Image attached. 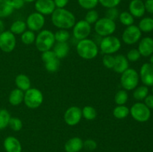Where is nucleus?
I'll list each match as a JSON object with an SVG mask.
<instances>
[{
    "label": "nucleus",
    "instance_id": "f257e3e1",
    "mask_svg": "<svg viewBox=\"0 0 153 152\" xmlns=\"http://www.w3.org/2000/svg\"><path fill=\"white\" fill-rule=\"evenodd\" d=\"M51 20L54 26L65 30L73 28L76 22L75 15L66 8L55 9L51 15Z\"/></svg>",
    "mask_w": 153,
    "mask_h": 152
},
{
    "label": "nucleus",
    "instance_id": "f03ea898",
    "mask_svg": "<svg viewBox=\"0 0 153 152\" xmlns=\"http://www.w3.org/2000/svg\"><path fill=\"white\" fill-rule=\"evenodd\" d=\"M76 52L82 59L93 60L98 55L99 46L94 40L88 38L84 39L78 42Z\"/></svg>",
    "mask_w": 153,
    "mask_h": 152
},
{
    "label": "nucleus",
    "instance_id": "7ed1b4c3",
    "mask_svg": "<svg viewBox=\"0 0 153 152\" xmlns=\"http://www.w3.org/2000/svg\"><path fill=\"white\" fill-rule=\"evenodd\" d=\"M35 46L40 52L51 50L55 43V34L50 30H41L36 36Z\"/></svg>",
    "mask_w": 153,
    "mask_h": 152
},
{
    "label": "nucleus",
    "instance_id": "20e7f679",
    "mask_svg": "<svg viewBox=\"0 0 153 152\" xmlns=\"http://www.w3.org/2000/svg\"><path fill=\"white\" fill-rule=\"evenodd\" d=\"M139 80V73L134 69L128 68L121 74L120 84L125 90H134L138 86Z\"/></svg>",
    "mask_w": 153,
    "mask_h": 152
},
{
    "label": "nucleus",
    "instance_id": "39448f33",
    "mask_svg": "<svg viewBox=\"0 0 153 152\" xmlns=\"http://www.w3.org/2000/svg\"><path fill=\"white\" fill-rule=\"evenodd\" d=\"M117 25L115 21L111 20L107 17H102L97 20L94 24V30L97 34L100 37H108L111 36L115 32Z\"/></svg>",
    "mask_w": 153,
    "mask_h": 152
},
{
    "label": "nucleus",
    "instance_id": "423d86ee",
    "mask_svg": "<svg viewBox=\"0 0 153 152\" xmlns=\"http://www.w3.org/2000/svg\"><path fill=\"white\" fill-rule=\"evenodd\" d=\"M43 101V95L40 89L30 88L24 92V104L30 109L38 108Z\"/></svg>",
    "mask_w": 153,
    "mask_h": 152
},
{
    "label": "nucleus",
    "instance_id": "0eeeda50",
    "mask_svg": "<svg viewBox=\"0 0 153 152\" xmlns=\"http://www.w3.org/2000/svg\"><path fill=\"white\" fill-rule=\"evenodd\" d=\"M121 41L118 37L111 35L102 37L100 43V51L104 55H114L120 49Z\"/></svg>",
    "mask_w": 153,
    "mask_h": 152
},
{
    "label": "nucleus",
    "instance_id": "6e6552de",
    "mask_svg": "<svg viewBox=\"0 0 153 152\" xmlns=\"http://www.w3.org/2000/svg\"><path fill=\"white\" fill-rule=\"evenodd\" d=\"M130 110V114L131 117L138 122H146L150 119V109L142 102H137L131 106Z\"/></svg>",
    "mask_w": 153,
    "mask_h": 152
},
{
    "label": "nucleus",
    "instance_id": "1a4fd4ad",
    "mask_svg": "<svg viewBox=\"0 0 153 152\" xmlns=\"http://www.w3.org/2000/svg\"><path fill=\"white\" fill-rule=\"evenodd\" d=\"M142 36V32L137 25L126 27L122 34V40L127 45H134L139 42Z\"/></svg>",
    "mask_w": 153,
    "mask_h": 152
},
{
    "label": "nucleus",
    "instance_id": "9d476101",
    "mask_svg": "<svg viewBox=\"0 0 153 152\" xmlns=\"http://www.w3.org/2000/svg\"><path fill=\"white\" fill-rule=\"evenodd\" d=\"M16 45V36L10 31H4L0 34V49L5 53L14 50Z\"/></svg>",
    "mask_w": 153,
    "mask_h": 152
},
{
    "label": "nucleus",
    "instance_id": "9b49d317",
    "mask_svg": "<svg viewBox=\"0 0 153 152\" xmlns=\"http://www.w3.org/2000/svg\"><path fill=\"white\" fill-rule=\"evenodd\" d=\"M91 33V25L85 19H82L75 23L73 27V35L77 40H82L88 38Z\"/></svg>",
    "mask_w": 153,
    "mask_h": 152
},
{
    "label": "nucleus",
    "instance_id": "f8f14e48",
    "mask_svg": "<svg viewBox=\"0 0 153 152\" xmlns=\"http://www.w3.org/2000/svg\"><path fill=\"white\" fill-rule=\"evenodd\" d=\"M45 16L38 12H34L28 15L27 17L25 23H26L27 28L28 30L36 32V31H41L45 25Z\"/></svg>",
    "mask_w": 153,
    "mask_h": 152
},
{
    "label": "nucleus",
    "instance_id": "ddd939ff",
    "mask_svg": "<svg viewBox=\"0 0 153 152\" xmlns=\"http://www.w3.org/2000/svg\"><path fill=\"white\" fill-rule=\"evenodd\" d=\"M82 109L76 106L70 107L64 115V122L69 126H76L82 120Z\"/></svg>",
    "mask_w": 153,
    "mask_h": 152
},
{
    "label": "nucleus",
    "instance_id": "4468645a",
    "mask_svg": "<svg viewBox=\"0 0 153 152\" xmlns=\"http://www.w3.org/2000/svg\"><path fill=\"white\" fill-rule=\"evenodd\" d=\"M139 77L142 83L146 86H153V65L150 63H145L141 66Z\"/></svg>",
    "mask_w": 153,
    "mask_h": 152
},
{
    "label": "nucleus",
    "instance_id": "2eb2a0df",
    "mask_svg": "<svg viewBox=\"0 0 153 152\" xmlns=\"http://www.w3.org/2000/svg\"><path fill=\"white\" fill-rule=\"evenodd\" d=\"M34 7L36 11L43 16L52 15L54 10L56 9L53 0H36Z\"/></svg>",
    "mask_w": 153,
    "mask_h": 152
},
{
    "label": "nucleus",
    "instance_id": "dca6fc26",
    "mask_svg": "<svg viewBox=\"0 0 153 152\" xmlns=\"http://www.w3.org/2000/svg\"><path fill=\"white\" fill-rule=\"evenodd\" d=\"M137 50L143 57H149L153 54V39L146 37L140 40Z\"/></svg>",
    "mask_w": 153,
    "mask_h": 152
},
{
    "label": "nucleus",
    "instance_id": "f3484780",
    "mask_svg": "<svg viewBox=\"0 0 153 152\" xmlns=\"http://www.w3.org/2000/svg\"><path fill=\"white\" fill-rule=\"evenodd\" d=\"M129 13L134 18H141L145 14V6L143 0H131L128 4Z\"/></svg>",
    "mask_w": 153,
    "mask_h": 152
},
{
    "label": "nucleus",
    "instance_id": "a211bd4d",
    "mask_svg": "<svg viewBox=\"0 0 153 152\" xmlns=\"http://www.w3.org/2000/svg\"><path fill=\"white\" fill-rule=\"evenodd\" d=\"M3 146L6 152H22V145L15 137L9 136L6 137L3 142Z\"/></svg>",
    "mask_w": 153,
    "mask_h": 152
},
{
    "label": "nucleus",
    "instance_id": "6ab92c4d",
    "mask_svg": "<svg viewBox=\"0 0 153 152\" xmlns=\"http://www.w3.org/2000/svg\"><path fill=\"white\" fill-rule=\"evenodd\" d=\"M129 68V61L123 55H117L114 57V64L112 69L118 74L123 72Z\"/></svg>",
    "mask_w": 153,
    "mask_h": 152
},
{
    "label": "nucleus",
    "instance_id": "aec40b11",
    "mask_svg": "<svg viewBox=\"0 0 153 152\" xmlns=\"http://www.w3.org/2000/svg\"><path fill=\"white\" fill-rule=\"evenodd\" d=\"M83 142L80 137H72L66 142L64 150L66 152H79L83 148Z\"/></svg>",
    "mask_w": 153,
    "mask_h": 152
},
{
    "label": "nucleus",
    "instance_id": "412c9836",
    "mask_svg": "<svg viewBox=\"0 0 153 152\" xmlns=\"http://www.w3.org/2000/svg\"><path fill=\"white\" fill-rule=\"evenodd\" d=\"M24 92L21 89L16 88L10 92L8 96V101L12 106H18L24 101Z\"/></svg>",
    "mask_w": 153,
    "mask_h": 152
},
{
    "label": "nucleus",
    "instance_id": "4be33fe9",
    "mask_svg": "<svg viewBox=\"0 0 153 152\" xmlns=\"http://www.w3.org/2000/svg\"><path fill=\"white\" fill-rule=\"evenodd\" d=\"M15 84L18 89L25 92L31 88V80L26 75L19 74L15 78Z\"/></svg>",
    "mask_w": 153,
    "mask_h": 152
},
{
    "label": "nucleus",
    "instance_id": "5701e85b",
    "mask_svg": "<svg viewBox=\"0 0 153 152\" xmlns=\"http://www.w3.org/2000/svg\"><path fill=\"white\" fill-rule=\"evenodd\" d=\"M53 52L58 59H62L67 56L70 52V46L67 43H57L53 46Z\"/></svg>",
    "mask_w": 153,
    "mask_h": 152
},
{
    "label": "nucleus",
    "instance_id": "b1692460",
    "mask_svg": "<svg viewBox=\"0 0 153 152\" xmlns=\"http://www.w3.org/2000/svg\"><path fill=\"white\" fill-rule=\"evenodd\" d=\"M13 10L11 0H0V19L9 16Z\"/></svg>",
    "mask_w": 153,
    "mask_h": 152
},
{
    "label": "nucleus",
    "instance_id": "393cba45",
    "mask_svg": "<svg viewBox=\"0 0 153 152\" xmlns=\"http://www.w3.org/2000/svg\"><path fill=\"white\" fill-rule=\"evenodd\" d=\"M27 25L25 22L18 19L14 21L10 25V31L13 33L14 35H21L24 31H26Z\"/></svg>",
    "mask_w": 153,
    "mask_h": 152
},
{
    "label": "nucleus",
    "instance_id": "a878e982",
    "mask_svg": "<svg viewBox=\"0 0 153 152\" xmlns=\"http://www.w3.org/2000/svg\"><path fill=\"white\" fill-rule=\"evenodd\" d=\"M130 114V110L126 105H117L113 110V116L117 119H124Z\"/></svg>",
    "mask_w": 153,
    "mask_h": 152
},
{
    "label": "nucleus",
    "instance_id": "bb28decb",
    "mask_svg": "<svg viewBox=\"0 0 153 152\" xmlns=\"http://www.w3.org/2000/svg\"><path fill=\"white\" fill-rule=\"evenodd\" d=\"M138 28L141 32L149 33L153 31V18L143 17L140 19Z\"/></svg>",
    "mask_w": 153,
    "mask_h": 152
},
{
    "label": "nucleus",
    "instance_id": "cd10ccee",
    "mask_svg": "<svg viewBox=\"0 0 153 152\" xmlns=\"http://www.w3.org/2000/svg\"><path fill=\"white\" fill-rule=\"evenodd\" d=\"M148 95H149V88L145 85L137 86L133 92V98L138 101L144 100Z\"/></svg>",
    "mask_w": 153,
    "mask_h": 152
},
{
    "label": "nucleus",
    "instance_id": "c85d7f7f",
    "mask_svg": "<svg viewBox=\"0 0 153 152\" xmlns=\"http://www.w3.org/2000/svg\"><path fill=\"white\" fill-rule=\"evenodd\" d=\"M118 19L122 25L126 27L134 25V17L128 11H123L120 13Z\"/></svg>",
    "mask_w": 153,
    "mask_h": 152
},
{
    "label": "nucleus",
    "instance_id": "c756f323",
    "mask_svg": "<svg viewBox=\"0 0 153 152\" xmlns=\"http://www.w3.org/2000/svg\"><path fill=\"white\" fill-rule=\"evenodd\" d=\"M82 117L88 121H92L97 118V113L96 109L92 106L87 105L82 108Z\"/></svg>",
    "mask_w": 153,
    "mask_h": 152
},
{
    "label": "nucleus",
    "instance_id": "7c9ffc66",
    "mask_svg": "<svg viewBox=\"0 0 153 152\" xmlns=\"http://www.w3.org/2000/svg\"><path fill=\"white\" fill-rule=\"evenodd\" d=\"M128 100V94L125 89H120L114 95V101L117 105H125Z\"/></svg>",
    "mask_w": 153,
    "mask_h": 152
},
{
    "label": "nucleus",
    "instance_id": "2f4dec72",
    "mask_svg": "<svg viewBox=\"0 0 153 152\" xmlns=\"http://www.w3.org/2000/svg\"><path fill=\"white\" fill-rule=\"evenodd\" d=\"M36 35L34 31L31 30H26L21 34V41L25 45H31L34 43Z\"/></svg>",
    "mask_w": 153,
    "mask_h": 152
},
{
    "label": "nucleus",
    "instance_id": "473e14b6",
    "mask_svg": "<svg viewBox=\"0 0 153 152\" xmlns=\"http://www.w3.org/2000/svg\"><path fill=\"white\" fill-rule=\"evenodd\" d=\"M10 114L5 109H0V130H3L8 126L10 119Z\"/></svg>",
    "mask_w": 153,
    "mask_h": 152
},
{
    "label": "nucleus",
    "instance_id": "72a5a7b5",
    "mask_svg": "<svg viewBox=\"0 0 153 152\" xmlns=\"http://www.w3.org/2000/svg\"><path fill=\"white\" fill-rule=\"evenodd\" d=\"M55 42L57 43H67L70 37V32L65 29H59L55 33Z\"/></svg>",
    "mask_w": 153,
    "mask_h": 152
},
{
    "label": "nucleus",
    "instance_id": "f704fd0d",
    "mask_svg": "<svg viewBox=\"0 0 153 152\" xmlns=\"http://www.w3.org/2000/svg\"><path fill=\"white\" fill-rule=\"evenodd\" d=\"M45 69L49 72H55L60 67V60L58 58L52 59L44 63Z\"/></svg>",
    "mask_w": 153,
    "mask_h": 152
},
{
    "label": "nucleus",
    "instance_id": "c9c22d12",
    "mask_svg": "<svg viewBox=\"0 0 153 152\" xmlns=\"http://www.w3.org/2000/svg\"><path fill=\"white\" fill-rule=\"evenodd\" d=\"M79 6L87 10L94 9L99 4V0H77Z\"/></svg>",
    "mask_w": 153,
    "mask_h": 152
},
{
    "label": "nucleus",
    "instance_id": "e433bc0d",
    "mask_svg": "<svg viewBox=\"0 0 153 152\" xmlns=\"http://www.w3.org/2000/svg\"><path fill=\"white\" fill-rule=\"evenodd\" d=\"M100 19V16H99V13L94 9L92 10H88V12L85 14V20L87 22L90 24V25H93L95 24L97 22V20Z\"/></svg>",
    "mask_w": 153,
    "mask_h": 152
},
{
    "label": "nucleus",
    "instance_id": "4c0bfd02",
    "mask_svg": "<svg viewBox=\"0 0 153 152\" xmlns=\"http://www.w3.org/2000/svg\"><path fill=\"white\" fill-rule=\"evenodd\" d=\"M8 126L10 127V129L13 130V131H20L23 127V124H22V120L17 117H10V121H9Z\"/></svg>",
    "mask_w": 153,
    "mask_h": 152
},
{
    "label": "nucleus",
    "instance_id": "58836bf2",
    "mask_svg": "<svg viewBox=\"0 0 153 152\" xmlns=\"http://www.w3.org/2000/svg\"><path fill=\"white\" fill-rule=\"evenodd\" d=\"M126 57L128 61H130V62H136V61H137L140 59L141 55H140V52L137 50V49H132L128 51Z\"/></svg>",
    "mask_w": 153,
    "mask_h": 152
},
{
    "label": "nucleus",
    "instance_id": "ea45409f",
    "mask_svg": "<svg viewBox=\"0 0 153 152\" xmlns=\"http://www.w3.org/2000/svg\"><path fill=\"white\" fill-rule=\"evenodd\" d=\"M102 64L105 68L111 69L114 64V57L113 55H104L102 58Z\"/></svg>",
    "mask_w": 153,
    "mask_h": 152
},
{
    "label": "nucleus",
    "instance_id": "a19ab883",
    "mask_svg": "<svg viewBox=\"0 0 153 152\" xmlns=\"http://www.w3.org/2000/svg\"><path fill=\"white\" fill-rule=\"evenodd\" d=\"M121 1L122 0H99V3L105 8H111L117 7L120 4Z\"/></svg>",
    "mask_w": 153,
    "mask_h": 152
},
{
    "label": "nucleus",
    "instance_id": "79ce46f5",
    "mask_svg": "<svg viewBox=\"0 0 153 152\" xmlns=\"http://www.w3.org/2000/svg\"><path fill=\"white\" fill-rule=\"evenodd\" d=\"M120 15V11L117 7H111V8H107L105 11V17L111 19V20L115 21L118 19Z\"/></svg>",
    "mask_w": 153,
    "mask_h": 152
},
{
    "label": "nucleus",
    "instance_id": "37998d69",
    "mask_svg": "<svg viewBox=\"0 0 153 152\" xmlns=\"http://www.w3.org/2000/svg\"><path fill=\"white\" fill-rule=\"evenodd\" d=\"M56 55H55V54L54 53L53 50H48V51H46V52H42V55H41V58H42V61H43V62L44 63H46L48 62V61H51V60L52 59H55V58H56Z\"/></svg>",
    "mask_w": 153,
    "mask_h": 152
},
{
    "label": "nucleus",
    "instance_id": "c03bdc74",
    "mask_svg": "<svg viewBox=\"0 0 153 152\" xmlns=\"http://www.w3.org/2000/svg\"><path fill=\"white\" fill-rule=\"evenodd\" d=\"M97 148V143L95 140L88 139L84 141L83 148H85L88 151H94Z\"/></svg>",
    "mask_w": 153,
    "mask_h": 152
},
{
    "label": "nucleus",
    "instance_id": "a18cd8bd",
    "mask_svg": "<svg viewBox=\"0 0 153 152\" xmlns=\"http://www.w3.org/2000/svg\"><path fill=\"white\" fill-rule=\"evenodd\" d=\"M23 0H11V5L13 10H19L22 8L25 4Z\"/></svg>",
    "mask_w": 153,
    "mask_h": 152
},
{
    "label": "nucleus",
    "instance_id": "49530a36",
    "mask_svg": "<svg viewBox=\"0 0 153 152\" xmlns=\"http://www.w3.org/2000/svg\"><path fill=\"white\" fill-rule=\"evenodd\" d=\"M56 8H65L70 0H53Z\"/></svg>",
    "mask_w": 153,
    "mask_h": 152
},
{
    "label": "nucleus",
    "instance_id": "de8ad7c7",
    "mask_svg": "<svg viewBox=\"0 0 153 152\" xmlns=\"http://www.w3.org/2000/svg\"><path fill=\"white\" fill-rule=\"evenodd\" d=\"M145 10L149 13H153V0H146L144 2Z\"/></svg>",
    "mask_w": 153,
    "mask_h": 152
},
{
    "label": "nucleus",
    "instance_id": "09e8293b",
    "mask_svg": "<svg viewBox=\"0 0 153 152\" xmlns=\"http://www.w3.org/2000/svg\"><path fill=\"white\" fill-rule=\"evenodd\" d=\"M143 101H144V104L149 109H153V94L152 95H148Z\"/></svg>",
    "mask_w": 153,
    "mask_h": 152
},
{
    "label": "nucleus",
    "instance_id": "8fccbe9b",
    "mask_svg": "<svg viewBox=\"0 0 153 152\" xmlns=\"http://www.w3.org/2000/svg\"><path fill=\"white\" fill-rule=\"evenodd\" d=\"M4 31V22L3 21L0 19V34Z\"/></svg>",
    "mask_w": 153,
    "mask_h": 152
},
{
    "label": "nucleus",
    "instance_id": "3c124183",
    "mask_svg": "<svg viewBox=\"0 0 153 152\" xmlns=\"http://www.w3.org/2000/svg\"><path fill=\"white\" fill-rule=\"evenodd\" d=\"M25 2H27V3H32L34 2V1H35L36 0H23Z\"/></svg>",
    "mask_w": 153,
    "mask_h": 152
},
{
    "label": "nucleus",
    "instance_id": "603ef678",
    "mask_svg": "<svg viewBox=\"0 0 153 152\" xmlns=\"http://www.w3.org/2000/svg\"><path fill=\"white\" fill-rule=\"evenodd\" d=\"M149 63H150L152 65H153V54L150 56V59H149Z\"/></svg>",
    "mask_w": 153,
    "mask_h": 152
},
{
    "label": "nucleus",
    "instance_id": "864d4df0",
    "mask_svg": "<svg viewBox=\"0 0 153 152\" xmlns=\"http://www.w3.org/2000/svg\"><path fill=\"white\" fill-rule=\"evenodd\" d=\"M152 93H153V86H152Z\"/></svg>",
    "mask_w": 153,
    "mask_h": 152
},
{
    "label": "nucleus",
    "instance_id": "5fc2aeb1",
    "mask_svg": "<svg viewBox=\"0 0 153 152\" xmlns=\"http://www.w3.org/2000/svg\"><path fill=\"white\" fill-rule=\"evenodd\" d=\"M129 1H131V0H129Z\"/></svg>",
    "mask_w": 153,
    "mask_h": 152
},
{
    "label": "nucleus",
    "instance_id": "6e6d98bb",
    "mask_svg": "<svg viewBox=\"0 0 153 152\" xmlns=\"http://www.w3.org/2000/svg\"><path fill=\"white\" fill-rule=\"evenodd\" d=\"M144 1H146V0H144Z\"/></svg>",
    "mask_w": 153,
    "mask_h": 152
}]
</instances>
